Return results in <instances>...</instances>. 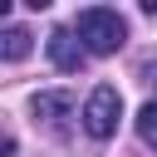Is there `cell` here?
<instances>
[{
  "label": "cell",
  "mask_w": 157,
  "mask_h": 157,
  "mask_svg": "<svg viewBox=\"0 0 157 157\" xmlns=\"http://www.w3.org/2000/svg\"><path fill=\"white\" fill-rule=\"evenodd\" d=\"M74 34H78V44H83L88 54H118V49H123V39H128V20H123L118 10L93 5V10H78Z\"/></svg>",
  "instance_id": "obj_1"
},
{
  "label": "cell",
  "mask_w": 157,
  "mask_h": 157,
  "mask_svg": "<svg viewBox=\"0 0 157 157\" xmlns=\"http://www.w3.org/2000/svg\"><path fill=\"white\" fill-rule=\"evenodd\" d=\"M142 10H147V15H157V0H142Z\"/></svg>",
  "instance_id": "obj_7"
},
{
  "label": "cell",
  "mask_w": 157,
  "mask_h": 157,
  "mask_svg": "<svg viewBox=\"0 0 157 157\" xmlns=\"http://www.w3.org/2000/svg\"><path fill=\"white\" fill-rule=\"evenodd\" d=\"M25 54H29V29L10 25V29L0 34V59H10V64H15V59H25Z\"/></svg>",
  "instance_id": "obj_5"
},
{
  "label": "cell",
  "mask_w": 157,
  "mask_h": 157,
  "mask_svg": "<svg viewBox=\"0 0 157 157\" xmlns=\"http://www.w3.org/2000/svg\"><path fill=\"white\" fill-rule=\"evenodd\" d=\"M137 137L157 152V98H147V103L137 108Z\"/></svg>",
  "instance_id": "obj_6"
},
{
  "label": "cell",
  "mask_w": 157,
  "mask_h": 157,
  "mask_svg": "<svg viewBox=\"0 0 157 157\" xmlns=\"http://www.w3.org/2000/svg\"><path fill=\"white\" fill-rule=\"evenodd\" d=\"M118 118H123V93H118L113 83H98V88L88 93V103H83V132H88L93 142H108V137L118 132Z\"/></svg>",
  "instance_id": "obj_2"
},
{
  "label": "cell",
  "mask_w": 157,
  "mask_h": 157,
  "mask_svg": "<svg viewBox=\"0 0 157 157\" xmlns=\"http://www.w3.org/2000/svg\"><path fill=\"white\" fill-rule=\"evenodd\" d=\"M34 118H44V123H59V118H69L74 113V98L69 93H34Z\"/></svg>",
  "instance_id": "obj_4"
},
{
  "label": "cell",
  "mask_w": 157,
  "mask_h": 157,
  "mask_svg": "<svg viewBox=\"0 0 157 157\" xmlns=\"http://www.w3.org/2000/svg\"><path fill=\"white\" fill-rule=\"evenodd\" d=\"M49 59H54V69H59V74H78V69H83V59H88V49L78 44V34H74V29H54V34H49Z\"/></svg>",
  "instance_id": "obj_3"
}]
</instances>
